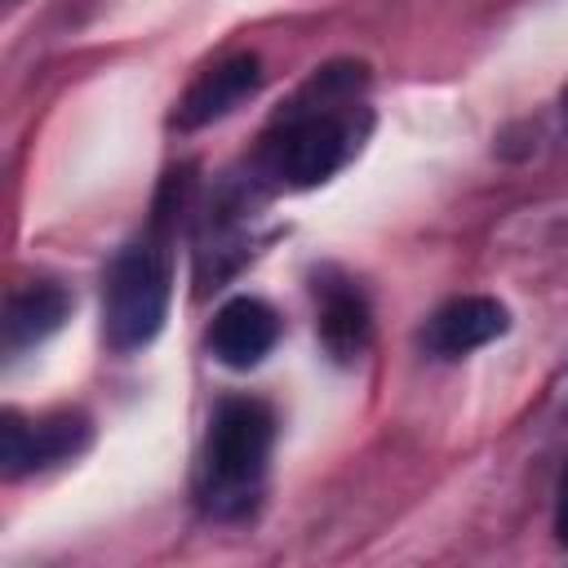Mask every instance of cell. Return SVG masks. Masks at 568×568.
Instances as JSON below:
<instances>
[{"label": "cell", "instance_id": "6da1fadb", "mask_svg": "<svg viewBox=\"0 0 568 568\" xmlns=\"http://www.w3.org/2000/svg\"><path fill=\"white\" fill-rule=\"evenodd\" d=\"M364 67L333 62L271 120L257 146V178L271 186L306 191L328 182L364 138Z\"/></svg>", "mask_w": 568, "mask_h": 568}, {"label": "cell", "instance_id": "7a4b0ae2", "mask_svg": "<svg viewBox=\"0 0 568 568\" xmlns=\"http://www.w3.org/2000/svg\"><path fill=\"white\" fill-rule=\"evenodd\" d=\"M275 444V417L262 399L231 395L213 408L200 448V506L213 519H240L257 506L266 462Z\"/></svg>", "mask_w": 568, "mask_h": 568}, {"label": "cell", "instance_id": "3957f363", "mask_svg": "<svg viewBox=\"0 0 568 568\" xmlns=\"http://www.w3.org/2000/svg\"><path fill=\"white\" fill-rule=\"evenodd\" d=\"M173 297V253H169V213L155 209L142 240L120 248L102 288V337L111 351H142L160 337Z\"/></svg>", "mask_w": 568, "mask_h": 568}, {"label": "cell", "instance_id": "277c9868", "mask_svg": "<svg viewBox=\"0 0 568 568\" xmlns=\"http://www.w3.org/2000/svg\"><path fill=\"white\" fill-rule=\"evenodd\" d=\"M93 439V426L84 413H49V417H22V413H4L0 417V466L9 479L62 466L71 457H80Z\"/></svg>", "mask_w": 568, "mask_h": 568}, {"label": "cell", "instance_id": "5b68a950", "mask_svg": "<svg viewBox=\"0 0 568 568\" xmlns=\"http://www.w3.org/2000/svg\"><path fill=\"white\" fill-rule=\"evenodd\" d=\"M262 89V62L257 53H231L217 67H209L178 102L173 124L178 129H204L213 120H226L231 111H240L253 93Z\"/></svg>", "mask_w": 568, "mask_h": 568}, {"label": "cell", "instance_id": "8992f818", "mask_svg": "<svg viewBox=\"0 0 568 568\" xmlns=\"http://www.w3.org/2000/svg\"><path fill=\"white\" fill-rule=\"evenodd\" d=\"M510 328V315L497 297H453L422 324V351L435 359H462Z\"/></svg>", "mask_w": 568, "mask_h": 568}, {"label": "cell", "instance_id": "52a82bcc", "mask_svg": "<svg viewBox=\"0 0 568 568\" xmlns=\"http://www.w3.org/2000/svg\"><path fill=\"white\" fill-rule=\"evenodd\" d=\"M280 342V315L262 297H231L209 324V355L226 368H257Z\"/></svg>", "mask_w": 568, "mask_h": 568}, {"label": "cell", "instance_id": "ba28073f", "mask_svg": "<svg viewBox=\"0 0 568 568\" xmlns=\"http://www.w3.org/2000/svg\"><path fill=\"white\" fill-rule=\"evenodd\" d=\"M315 302H320L315 333H320L324 351L337 364H355L368 351V337H373V315H368L364 293L351 280L324 275V280H315Z\"/></svg>", "mask_w": 568, "mask_h": 568}, {"label": "cell", "instance_id": "9c48e42d", "mask_svg": "<svg viewBox=\"0 0 568 568\" xmlns=\"http://www.w3.org/2000/svg\"><path fill=\"white\" fill-rule=\"evenodd\" d=\"M71 315V297L58 284H27L4 302V355H22L53 337Z\"/></svg>", "mask_w": 568, "mask_h": 568}, {"label": "cell", "instance_id": "30bf717a", "mask_svg": "<svg viewBox=\"0 0 568 568\" xmlns=\"http://www.w3.org/2000/svg\"><path fill=\"white\" fill-rule=\"evenodd\" d=\"M555 537L568 546V470L559 479V501H555Z\"/></svg>", "mask_w": 568, "mask_h": 568}, {"label": "cell", "instance_id": "8fae6325", "mask_svg": "<svg viewBox=\"0 0 568 568\" xmlns=\"http://www.w3.org/2000/svg\"><path fill=\"white\" fill-rule=\"evenodd\" d=\"M559 115H564V124H568V89H564V98H559Z\"/></svg>", "mask_w": 568, "mask_h": 568}]
</instances>
